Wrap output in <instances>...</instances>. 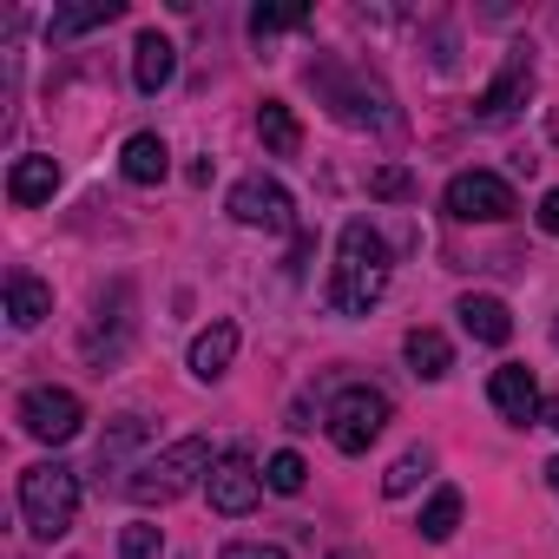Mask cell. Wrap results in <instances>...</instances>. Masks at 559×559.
Listing matches in <instances>:
<instances>
[{
  "label": "cell",
  "mask_w": 559,
  "mask_h": 559,
  "mask_svg": "<svg viewBox=\"0 0 559 559\" xmlns=\"http://www.w3.org/2000/svg\"><path fill=\"white\" fill-rule=\"evenodd\" d=\"M217 461H211V441H198V435H185V441H171L165 454H152V461H139L119 487H126V500L132 507H165V500H178L198 474H211Z\"/></svg>",
  "instance_id": "obj_2"
},
{
  "label": "cell",
  "mask_w": 559,
  "mask_h": 559,
  "mask_svg": "<svg viewBox=\"0 0 559 559\" xmlns=\"http://www.w3.org/2000/svg\"><path fill=\"white\" fill-rule=\"evenodd\" d=\"M552 349H559V317H552Z\"/></svg>",
  "instance_id": "obj_32"
},
{
  "label": "cell",
  "mask_w": 559,
  "mask_h": 559,
  "mask_svg": "<svg viewBox=\"0 0 559 559\" xmlns=\"http://www.w3.org/2000/svg\"><path fill=\"white\" fill-rule=\"evenodd\" d=\"M421 539L428 546H441V539H454V526H461V487H435V500L421 507Z\"/></svg>",
  "instance_id": "obj_21"
},
{
  "label": "cell",
  "mask_w": 559,
  "mask_h": 559,
  "mask_svg": "<svg viewBox=\"0 0 559 559\" xmlns=\"http://www.w3.org/2000/svg\"><path fill=\"white\" fill-rule=\"evenodd\" d=\"M546 480H552V493H559V461H552V467H546Z\"/></svg>",
  "instance_id": "obj_31"
},
{
  "label": "cell",
  "mask_w": 559,
  "mask_h": 559,
  "mask_svg": "<svg viewBox=\"0 0 559 559\" xmlns=\"http://www.w3.org/2000/svg\"><path fill=\"white\" fill-rule=\"evenodd\" d=\"M526 99H533V53H526V47H513V53H507V67L493 73V86L474 99V119L500 126V119H513Z\"/></svg>",
  "instance_id": "obj_9"
},
{
  "label": "cell",
  "mask_w": 559,
  "mask_h": 559,
  "mask_svg": "<svg viewBox=\"0 0 559 559\" xmlns=\"http://www.w3.org/2000/svg\"><path fill=\"white\" fill-rule=\"evenodd\" d=\"M80 421H86V408H80L73 389H27V395H21V428H27L34 441H47V448L73 441Z\"/></svg>",
  "instance_id": "obj_6"
},
{
  "label": "cell",
  "mask_w": 559,
  "mask_h": 559,
  "mask_svg": "<svg viewBox=\"0 0 559 559\" xmlns=\"http://www.w3.org/2000/svg\"><path fill=\"white\" fill-rule=\"evenodd\" d=\"M290 27H310V8H257V14H250V40L290 34Z\"/></svg>",
  "instance_id": "obj_25"
},
{
  "label": "cell",
  "mask_w": 559,
  "mask_h": 559,
  "mask_svg": "<svg viewBox=\"0 0 559 559\" xmlns=\"http://www.w3.org/2000/svg\"><path fill=\"white\" fill-rule=\"evenodd\" d=\"M158 552H165V533H158L152 520L119 526V559H158Z\"/></svg>",
  "instance_id": "obj_24"
},
{
  "label": "cell",
  "mask_w": 559,
  "mask_h": 559,
  "mask_svg": "<svg viewBox=\"0 0 559 559\" xmlns=\"http://www.w3.org/2000/svg\"><path fill=\"white\" fill-rule=\"evenodd\" d=\"M132 80H139V93H165L178 80V47L165 34H139L132 40Z\"/></svg>",
  "instance_id": "obj_11"
},
{
  "label": "cell",
  "mask_w": 559,
  "mask_h": 559,
  "mask_svg": "<svg viewBox=\"0 0 559 559\" xmlns=\"http://www.w3.org/2000/svg\"><path fill=\"white\" fill-rule=\"evenodd\" d=\"M539 421H546V428H559V395H552V402L539 408Z\"/></svg>",
  "instance_id": "obj_30"
},
{
  "label": "cell",
  "mask_w": 559,
  "mask_h": 559,
  "mask_svg": "<svg viewBox=\"0 0 559 559\" xmlns=\"http://www.w3.org/2000/svg\"><path fill=\"white\" fill-rule=\"evenodd\" d=\"M263 487H270V493H304V487H310L304 454H290V448H284V454H270V461H263Z\"/></svg>",
  "instance_id": "obj_22"
},
{
  "label": "cell",
  "mask_w": 559,
  "mask_h": 559,
  "mask_svg": "<svg viewBox=\"0 0 559 559\" xmlns=\"http://www.w3.org/2000/svg\"><path fill=\"white\" fill-rule=\"evenodd\" d=\"M487 402L513 421V428H526V421H539V382H533V369L526 362H500L493 376H487Z\"/></svg>",
  "instance_id": "obj_10"
},
{
  "label": "cell",
  "mask_w": 559,
  "mask_h": 559,
  "mask_svg": "<svg viewBox=\"0 0 559 559\" xmlns=\"http://www.w3.org/2000/svg\"><path fill=\"white\" fill-rule=\"evenodd\" d=\"M230 362H237V323H224V317H217L211 330H198V336H191V376H198V382H217Z\"/></svg>",
  "instance_id": "obj_14"
},
{
  "label": "cell",
  "mask_w": 559,
  "mask_h": 559,
  "mask_svg": "<svg viewBox=\"0 0 559 559\" xmlns=\"http://www.w3.org/2000/svg\"><path fill=\"white\" fill-rule=\"evenodd\" d=\"M461 330L474 336V343H487V349H500L507 336H513V317H507V304L500 297H461Z\"/></svg>",
  "instance_id": "obj_17"
},
{
  "label": "cell",
  "mask_w": 559,
  "mask_h": 559,
  "mask_svg": "<svg viewBox=\"0 0 559 559\" xmlns=\"http://www.w3.org/2000/svg\"><path fill=\"white\" fill-rule=\"evenodd\" d=\"M389 276H395V263H389V243H382V230H376L369 217H349V224H343V237H336V276H330V304H336L343 317H369V310L389 297Z\"/></svg>",
  "instance_id": "obj_1"
},
{
  "label": "cell",
  "mask_w": 559,
  "mask_h": 559,
  "mask_svg": "<svg viewBox=\"0 0 559 559\" xmlns=\"http://www.w3.org/2000/svg\"><path fill=\"white\" fill-rule=\"evenodd\" d=\"M369 191H376V198H408V191H415V178H408L402 165H382V171L369 178Z\"/></svg>",
  "instance_id": "obj_27"
},
{
  "label": "cell",
  "mask_w": 559,
  "mask_h": 559,
  "mask_svg": "<svg viewBox=\"0 0 559 559\" xmlns=\"http://www.w3.org/2000/svg\"><path fill=\"white\" fill-rule=\"evenodd\" d=\"M297 204H290V191L284 185H276V178H237L230 185V217L243 224V230H290L297 217H290Z\"/></svg>",
  "instance_id": "obj_7"
},
{
  "label": "cell",
  "mask_w": 559,
  "mask_h": 559,
  "mask_svg": "<svg viewBox=\"0 0 559 559\" xmlns=\"http://www.w3.org/2000/svg\"><path fill=\"white\" fill-rule=\"evenodd\" d=\"M126 14V0H86V8H60L53 14V40H73V34H86V27H106V21H119Z\"/></svg>",
  "instance_id": "obj_20"
},
{
  "label": "cell",
  "mask_w": 559,
  "mask_h": 559,
  "mask_svg": "<svg viewBox=\"0 0 559 559\" xmlns=\"http://www.w3.org/2000/svg\"><path fill=\"white\" fill-rule=\"evenodd\" d=\"M204 487H211V507H217V513H230V520H237V513H250V507L263 500V474H257V461H250V454H237V448H230V454H217V467L204 474Z\"/></svg>",
  "instance_id": "obj_8"
},
{
  "label": "cell",
  "mask_w": 559,
  "mask_h": 559,
  "mask_svg": "<svg viewBox=\"0 0 559 559\" xmlns=\"http://www.w3.org/2000/svg\"><path fill=\"white\" fill-rule=\"evenodd\" d=\"M53 317V284H40L34 270H14L8 276V323L14 330H40Z\"/></svg>",
  "instance_id": "obj_13"
},
{
  "label": "cell",
  "mask_w": 559,
  "mask_h": 559,
  "mask_svg": "<svg viewBox=\"0 0 559 559\" xmlns=\"http://www.w3.org/2000/svg\"><path fill=\"white\" fill-rule=\"evenodd\" d=\"M119 171H126L132 185H165V171H171V145H165L158 132H132L126 152H119Z\"/></svg>",
  "instance_id": "obj_15"
},
{
  "label": "cell",
  "mask_w": 559,
  "mask_h": 559,
  "mask_svg": "<svg viewBox=\"0 0 559 559\" xmlns=\"http://www.w3.org/2000/svg\"><path fill=\"white\" fill-rule=\"evenodd\" d=\"M53 191H60V165L53 158H40V152L14 158V171H8V198L14 204H47Z\"/></svg>",
  "instance_id": "obj_16"
},
{
  "label": "cell",
  "mask_w": 559,
  "mask_h": 559,
  "mask_svg": "<svg viewBox=\"0 0 559 559\" xmlns=\"http://www.w3.org/2000/svg\"><path fill=\"white\" fill-rule=\"evenodd\" d=\"M257 139H263V152H276V158H297V152H304V126H297V112H290L284 99H263V106H257Z\"/></svg>",
  "instance_id": "obj_18"
},
{
  "label": "cell",
  "mask_w": 559,
  "mask_h": 559,
  "mask_svg": "<svg viewBox=\"0 0 559 559\" xmlns=\"http://www.w3.org/2000/svg\"><path fill=\"white\" fill-rule=\"evenodd\" d=\"M323 86H330V99H336V119H343V126H389V119H395L382 86H343L336 73H323Z\"/></svg>",
  "instance_id": "obj_12"
},
{
  "label": "cell",
  "mask_w": 559,
  "mask_h": 559,
  "mask_svg": "<svg viewBox=\"0 0 559 559\" xmlns=\"http://www.w3.org/2000/svg\"><path fill=\"white\" fill-rule=\"evenodd\" d=\"M402 349H408V369H415L421 382H441V376L454 369V349H448V336H441V330H408V343H402Z\"/></svg>",
  "instance_id": "obj_19"
},
{
  "label": "cell",
  "mask_w": 559,
  "mask_h": 559,
  "mask_svg": "<svg viewBox=\"0 0 559 559\" xmlns=\"http://www.w3.org/2000/svg\"><path fill=\"white\" fill-rule=\"evenodd\" d=\"M421 474H428V448H408V454L382 474V493H389V500H402V493H415V487H421Z\"/></svg>",
  "instance_id": "obj_23"
},
{
  "label": "cell",
  "mask_w": 559,
  "mask_h": 559,
  "mask_svg": "<svg viewBox=\"0 0 559 559\" xmlns=\"http://www.w3.org/2000/svg\"><path fill=\"white\" fill-rule=\"evenodd\" d=\"M80 513V474L60 461H34L21 467V520L34 539H60Z\"/></svg>",
  "instance_id": "obj_3"
},
{
  "label": "cell",
  "mask_w": 559,
  "mask_h": 559,
  "mask_svg": "<svg viewBox=\"0 0 559 559\" xmlns=\"http://www.w3.org/2000/svg\"><path fill=\"white\" fill-rule=\"evenodd\" d=\"M441 204H448V217H461V224H500V217L520 211V198H513V185H507L500 171H454L448 191H441Z\"/></svg>",
  "instance_id": "obj_5"
},
{
  "label": "cell",
  "mask_w": 559,
  "mask_h": 559,
  "mask_svg": "<svg viewBox=\"0 0 559 559\" xmlns=\"http://www.w3.org/2000/svg\"><path fill=\"white\" fill-rule=\"evenodd\" d=\"M139 435H145V421H139V415H119V428H112V435L99 441V467H119V454H126V448H132Z\"/></svg>",
  "instance_id": "obj_26"
},
{
  "label": "cell",
  "mask_w": 559,
  "mask_h": 559,
  "mask_svg": "<svg viewBox=\"0 0 559 559\" xmlns=\"http://www.w3.org/2000/svg\"><path fill=\"white\" fill-rule=\"evenodd\" d=\"M539 230H546V237H559V191H546V198H539Z\"/></svg>",
  "instance_id": "obj_29"
},
{
  "label": "cell",
  "mask_w": 559,
  "mask_h": 559,
  "mask_svg": "<svg viewBox=\"0 0 559 559\" xmlns=\"http://www.w3.org/2000/svg\"><path fill=\"white\" fill-rule=\"evenodd\" d=\"M389 395L382 389H369V382H356V389H343L336 402H330V415H323V428H330V441L343 448V454H369L376 441H382V428H389Z\"/></svg>",
  "instance_id": "obj_4"
},
{
  "label": "cell",
  "mask_w": 559,
  "mask_h": 559,
  "mask_svg": "<svg viewBox=\"0 0 559 559\" xmlns=\"http://www.w3.org/2000/svg\"><path fill=\"white\" fill-rule=\"evenodd\" d=\"M217 559H290L284 546H263V539H237V546H224Z\"/></svg>",
  "instance_id": "obj_28"
}]
</instances>
